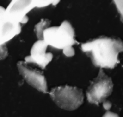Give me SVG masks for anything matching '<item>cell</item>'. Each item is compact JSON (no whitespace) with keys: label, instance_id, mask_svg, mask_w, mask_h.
I'll return each mask as SVG.
<instances>
[{"label":"cell","instance_id":"cell-7","mask_svg":"<svg viewBox=\"0 0 123 117\" xmlns=\"http://www.w3.org/2000/svg\"><path fill=\"white\" fill-rule=\"evenodd\" d=\"M48 46L43 39H38L33 45L30 55L25 57V62L36 65L42 69H45L53 58L52 53L46 52Z\"/></svg>","mask_w":123,"mask_h":117},{"label":"cell","instance_id":"cell-15","mask_svg":"<svg viewBox=\"0 0 123 117\" xmlns=\"http://www.w3.org/2000/svg\"><path fill=\"white\" fill-rule=\"evenodd\" d=\"M103 106L104 109L106 110H108L111 109V107L112 104L110 101H109L105 100L103 102Z\"/></svg>","mask_w":123,"mask_h":117},{"label":"cell","instance_id":"cell-3","mask_svg":"<svg viewBox=\"0 0 123 117\" xmlns=\"http://www.w3.org/2000/svg\"><path fill=\"white\" fill-rule=\"evenodd\" d=\"M53 101L59 107L68 110L78 109L84 102L83 90L67 84L51 89L49 93Z\"/></svg>","mask_w":123,"mask_h":117},{"label":"cell","instance_id":"cell-14","mask_svg":"<svg viewBox=\"0 0 123 117\" xmlns=\"http://www.w3.org/2000/svg\"><path fill=\"white\" fill-rule=\"evenodd\" d=\"M5 9L2 6H0V24L5 19Z\"/></svg>","mask_w":123,"mask_h":117},{"label":"cell","instance_id":"cell-10","mask_svg":"<svg viewBox=\"0 0 123 117\" xmlns=\"http://www.w3.org/2000/svg\"><path fill=\"white\" fill-rule=\"evenodd\" d=\"M55 0H35L36 7L42 8L53 5Z\"/></svg>","mask_w":123,"mask_h":117},{"label":"cell","instance_id":"cell-5","mask_svg":"<svg viewBox=\"0 0 123 117\" xmlns=\"http://www.w3.org/2000/svg\"><path fill=\"white\" fill-rule=\"evenodd\" d=\"M36 8L35 0H12L5 9L6 18L20 24H25L29 21L27 14Z\"/></svg>","mask_w":123,"mask_h":117},{"label":"cell","instance_id":"cell-6","mask_svg":"<svg viewBox=\"0 0 123 117\" xmlns=\"http://www.w3.org/2000/svg\"><path fill=\"white\" fill-rule=\"evenodd\" d=\"M17 66L20 74L29 85L43 93H48L46 79L42 72L31 67L24 61L18 62Z\"/></svg>","mask_w":123,"mask_h":117},{"label":"cell","instance_id":"cell-12","mask_svg":"<svg viewBox=\"0 0 123 117\" xmlns=\"http://www.w3.org/2000/svg\"><path fill=\"white\" fill-rule=\"evenodd\" d=\"M8 55V50L6 44L0 46V60L5 58Z\"/></svg>","mask_w":123,"mask_h":117},{"label":"cell","instance_id":"cell-2","mask_svg":"<svg viewBox=\"0 0 123 117\" xmlns=\"http://www.w3.org/2000/svg\"><path fill=\"white\" fill-rule=\"evenodd\" d=\"M74 29L71 24L65 20L59 26L49 27L44 31L43 39L49 46L63 49L79 44L75 39Z\"/></svg>","mask_w":123,"mask_h":117},{"label":"cell","instance_id":"cell-13","mask_svg":"<svg viewBox=\"0 0 123 117\" xmlns=\"http://www.w3.org/2000/svg\"><path fill=\"white\" fill-rule=\"evenodd\" d=\"M120 13L123 16V0H113Z\"/></svg>","mask_w":123,"mask_h":117},{"label":"cell","instance_id":"cell-1","mask_svg":"<svg viewBox=\"0 0 123 117\" xmlns=\"http://www.w3.org/2000/svg\"><path fill=\"white\" fill-rule=\"evenodd\" d=\"M81 49L95 66L112 69L120 62L118 56L123 51V42L116 36L102 35L82 43Z\"/></svg>","mask_w":123,"mask_h":117},{"label":"cell","instance_id":"cell-11","mask_svg":"<svg viewBox=\"0 0 123 117\" xmlns=\"http://www.w3.org/2000/svg\"><path fill=\"white\" fill-rule=\"evenodd\" d=\"M63 53L66 56L71 57L74 56L75 54V50L72 46H70L63 49Z\"/></svg>","mask_w":123,"mask_h":117},{"label":"cell","instance_id":"cell-8","mask_svg":"<svg viewBox=\"0 0 123 117\" xmlns=\"http://www.w3.org/2000/svg\"><path fill=\"white\" fill-rule=\"evenodd\" d=\"M21 31V24L5 17L0 24V46L6 44Z\"/></svg>","mask_w":123,"mask_h":117},{"label":"cell","instance_id":"cell-4","mask_svg":"<svg viewBox=\"0 0 123 117\" xmlns=\"http://www.w3.org/2000/svg\"><path fill=\"white\" fill-rule=\"evenodd\" d=\"M114 84L111 78L100 68L97 77L90 81L87 90L86 96L89 103L99 106L100 103L106 100L113 91Z\"/></svg>","mask_w":123,"mask_h":117},{"label":"cell","instance_id":"cell-9","mask_svg":"<svg viewBox=\"0 0 123 117\" xmlns=\"http://www.w3.org/2000/svg\"><path fill=\"white\" fill-rule=\"evenodd\" d=\"M51 21L49 19L43 18L36 24L34 28V31L38 39H43V35L44 31L49 28Z\"/></svg>","mask_w":123,"mask_h":117}]
</instances>
